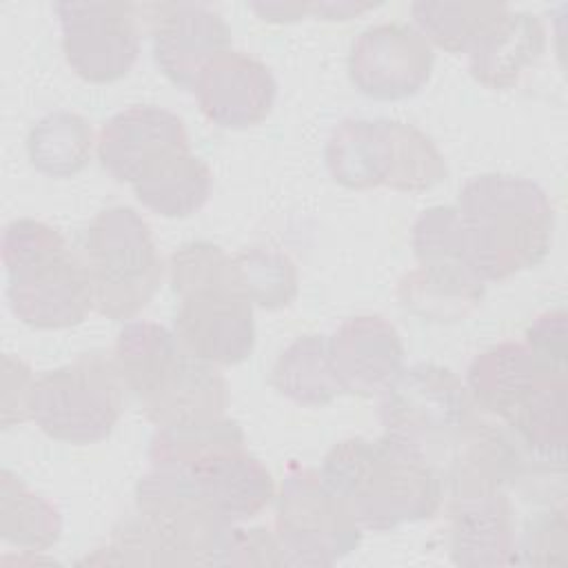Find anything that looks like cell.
<instances>
[{
  "mask_svg": "<svg viewBox=\"0 0 568 568\" xmlns=\"http://www.w3.org/2000/svg\"><path fill=\"white\" fill-rule=\"evenodd\" d=\"M484 282L462 271L417 266L397 286L399 304L428 322L464 320L484 297Z\"/></svg>",
  "mask_w": 568,
  "mask_h": 568,
  "instance_id": "24",
  "label": "cell"
},
{
  "mask_svg": "<svg viewBox=\"0 0 568 568\" xmlns=\"http://www.w3.org/2000/svg\"><path fill=\"white\" fill-rule=\"evenodd\" d=\"M60 535V510L4 468L0 473V537L24 552H44Z\"/></svg>",
  "mask_w": 568,
  "mask_h": 568,
  "instance_id": "26",
  "label": "cell"
},
{
  "mask_svg": "<svg viewBox=\"0 0 568 568\" xmlns=\"http://www.w3.org/2000/svg\"><path fill=\"white\" fill-rule=\"evenodd\" d=\"M244 444L246 439L240 424L226 415L204 422L160 426L149 444V462L151 466L191 468L211 455L246 448Z\"/></svg>",
  "mask_w": 568,
  "mask_h": 568,
  "instance_id": "28",
  "label": "cell"
},
{
  "mask_svg": "<svg viewBox=\"0 0 568 568\" xmlns=\"http://www.w3.org/2000/svg\"><path fill=\"white\" fill-rule=\"evenodd\" d=\"M450 557L457 566L493 568L517 564L515 508L506 490L448 497Z\"/></svg>",
  "mask_w": 568,
  "mask_h": 568,
  "instance_id": "18",
  "label": "cell"
},
{
  "mask_svg": "<svg viewBox=\"0 0 568 568\" xmlns=\"http://www.w3.org/2000/svg\"><path fill=\"white\" fill-rule=\"evenodd\" d=\"M193 93L206 120L222 129H246L268 118L277 82L264 62L229 49L202 69Z\"/></svg>",
  "mask_w": 568,
  "mask_h": 568,
  "instance_id": "15",
  "label": "cell"
},
{
  "mask_svg": "<svg viewBox=\"0 0 568 568\" xmlns=\"http://www.w3.org/2000/svg\"><path fill=\"white\" fill-rule=\"evenodd\" d=\"M189 351L178 335L155 322H129L115 339L113 362L140 404L153 399L182 368Z\"/></svg>",
  "mask_w": 568,
  "mask_h": 568,
  "instance_id": "21",
  "label": "cell"
},
{
  "mask_svg": "<svg viewBox=\"0 0 568 568\" xmlns=\"http://www.w3.org/2000/svg\"><path fill=\"white\" fill-rule=\"evenodd\" d=\"M311 2H251L248 9L257 13V18L266 22H295L302 20L304 16H311L308 11Z\"/></svg>",
  "mask_w": 568,
  "mask_h": 568,
  "instance_id": "37",
  "label": "cell"
},
{
  "mask_svg": "<svg viewBox=\"0 0 568 568\" xmlns=\"http://www.w3.org/2000/svg\"><path fill=\"white\" fill-rule=\"evenodd\" d=\"M506 4L495 2H413L415 29L435 47L448 53H468L481 31Z\"/></svg>",
  "mask_w": 568,
  "mask_h": 568,
  "instance_id": "29",
  "label": "cell"
},
{
  "mask_svg": "<svg viewBox=\"0 0 568 568\" xmlns=\"http://www.w3.org/2000/svg\"><path fill=\"white\" fill-rule=\"evenodd\" d=\"M275 537L286 566H333L359 546L362 528L320 470L291 464L277 493Z\"/></svg>",
  "mask_w": 568,
  "mask_h": 568,
  "instance_id": "8",
  "label": "cell"
},
{
  "mask_svg": "<svg viewBox=\"0 0 568 568\" xmlns=\"http://www.w3.org/2000/svg\"><path fill=\"white\" fill-rule=\"evenodd\" d=\"M169 280L175 297L189 291L224 284L240 288L233 255H229L222 246L204 240L182 244L171 253Z\"/></svg>",
  "mask_w": 568,
  "mask_h": 568,
  "instance_id": "32",
  "label": "cell"
},
{
  "mask_svg": "<svg viewBox=\"0 0 568 568\" xmlns=\"http://www.w3.org/2000/svg\"><path fill=\"white\" fill-rule=\"evenodd\" d=\"M524 464L515 437L477 408L444 457V488L448 497L506 490L524 475Z\"/></svg>",
  "mask_w": 568,
  "mask_h": 568,
  "instance_id": "17",
  "label": "cell"
},
{
  "mask_svg": "<svg viewBox=\"0 0 568 568\" xmlns=\"http://www.w3.org/2000/svg\"><path fill=\"white\" fill-rule=\"evenodd\" d=\"M333 180L364 191H428L448 169L435 142L413 124L386 118H348L339 122L324 149Z\"/></svg>",
  "mask_w": 568,
  "mask_h": 568,
  "instance_id": "4",
  "label": "cell"
},
{
  "mask_svg": "<svg viewBox=\"0 0 568 568\" xmlns=\"http://www.w3.org/2000/svg\"><path fill=\"white\" fill-rule=\"evenodd\" d=\"M93 142L89 120L71 111H53L31 126L27 153L40 173L49 178H71L89 164Z\"/></svg>",
  "mask_w": 568,
  "mask_h": 568,
  "instance_id": "27",
  "label": "cell"
},
{
  "mask_svg": "<svg viewBox=\"0 0 568 568\" xmlns=\"http://www.w3.org/2000/svg\"><path fill=\"white\" fill-rule=\"evenodd\" d=\"M271 384L300 406H326L342 395L328 355V337L311 333L291 342L273 366Z\"/></svg>",
  "mask_w": 568,
  "mask_h": 568,
  "instance_id": "25",
  "label": "cell"
},
{
  "mask_svg": "<svg viewBox=\"0 0 568 568\" xmlns=\"http://www.w3.org/2000/svg\"><path fill=\"white\" fill-rule=\"evenodd\" d=\"M151 27L158 69L180 89L193 91L202 69L231 49V29L224 18L197 2L142 4Z\"/></svg>",
  "mask_w": 568,
  "mask_h": 568,
  "instance_id": "13",
  "label": "cell"
},
{
  "mask_svg": "<svg viewBox=\"0 0 568 568\" xmlns=\"http://www.w3.org/2000/svg\"><path fill=\"white\" fill-rule=\"evenodd\" d=\"M124 408V382L113 357L91 351L33 382L31 419L58 442L106 439Z\"/></svg>",
  "mask_w": 568,
  "mask_h": 568,
  "instance_id": "6",
  "label": "cell"
},
{
  "mask_svg": "<svg viewBox=\"0 0 568 568\" xmlns=\"http://www.w3.org/2000/svg\"><path fill=\"white\" fill-rule=\"evenodd\" d=\"M33 373L13 355H2V377H0V408L2 426L11 428L31 419V390Z\"/></svg>",
  "mask_w": 568,
  "mask_h": 568,
  "instance_id": "35",
  "label": "cell"
},
{
  "mask_svg": "<svg viewBox=\"0 0 568 568\" xmlns=\"http://www.w3.org/2000/svg\"><path fill=\"white\" fill-rule=\"evenodd\" d=\"M131 186L149 211L162 217H189L209 202L213 175L202 158L180 151L153 164Z\"/></svg>",
  "mask_w": 568,
  "mask_h": 568,
  "instance_id": "23",
  "label": "cell"
},
{
  "mask_svg": "<svg viewBox=\"0 0 568 568\" xmlns=\"http://www.w3.org/2000/svg\"><path fill=\"white\" fill-rule=\"evenodd\" d=\"M475 410L466 384L450 368L433 362L402 368L379 393L384 433L419 448L439 470Z\"/></svg>",
  "mask_w": 568,
  "mask_h": 568,
  "instance_id": "7",
  "label": "cell"
},
{
  "mask_svg": "<svg viewBox=\"0 0 568 568\" xmlns=\"http://www.w3.org/2000/svg\"><path fill=\"white\" fill-rule=\"evenodd\" d=\"M362 530L386 532L430 519L444 501L442 470L413 444L393 435L335 444L320 470Z\"/></svg>",
  "mask_w": 568,
  "mask_h": 568,
  "instance_id": "1",
  "label": "cell"
},
{
  "mask_svg": "<svg viewBox=\"0 0 568 568\" xmlns=\"http://www.w3.org/2000/svg\"><path fill=\"white\" fill-rule=\"evenodd\" d=\"M149 422L160 426L224 417L229 408L226 379L213 364L189 353L175 377L149 402L140 404Z\"/></svg>",
  "mask_w": 568,
  "mask_h": 568,
  "instance_id": "22",
  "label": "cell"
},
{
  "mask_svg": "<svg viewBox=\"0 0 568 568\" xmlns=\"http://www.w3.org/2000/svg\"><path fill=\"white\" fill-rule=\"evenodd\" d=\"M473 273L486 282L541 264L552 244L555 211L546 191L519 175L484 173L457 195Z\"/></svg>",
  "mask_w": 568,
  "mask_h": 568,
  "instance_id": "2",
  "label": "cell"
},
{
  "mask_svg": "<svg viewBox=\"0 0 568 568\" xmlns=\"http://www.w3.org/2000/svg\"><path fill=\"white\" fill-rule=\"evenodd\" d=\"M375 7H377V2L339 0V2H311L308 11H311V16L322 18V20H348V18H355Z\"/></svg>",
  "mask_w": 568,
  "mask_h": 568,
  "instance_id": "38",
  "label": "cell"
},
{
  "mask_svg": "<svg viewBox=\"0 0 568 568\" xmlns=\"http://www.w3.org/2000/svg\"><path fill=\"white\" fill-rule=\"evenodd\" d=\"M328 355L342 393L379 395L404 368V344L382 315L344 320L328 337Z\"/></svg>",
  "mask_w": 568,
  "mask_h": 568,
  "instance_id": "16",
  "label": "cell"
},
{
  "mask_svg": "<svg viewBox=\"0 0 568 568\" xmlns=\"http://www.w3.org/2000/svg\"><path fill=\"white\" fill-rule=\"evenodd\" d=\"M433 64L430 42L406 22L364 29L348 53L351 82L373 100H404L419 93L430 80Z\"/></svg>",
  "mask_w": 568,
  "mask_h": 568,
  "instance_id": "11",
  "label": "cell"
},
{
  "mask_svg": "<svg viewBox=\"0 0 568 568\" xmlns=\"http://www.w3.org/2000/svg\"><path fill=\"white\" fill-rule=\"evenodd\" d=\"M524 344L546 364L566 368V313L561 308L541 313L528 326Z\"/></svg>",
  "mask_w": 568,
  "mask_h": 568,
  "instance_id": "36",
  "label": "cell"
},
{
  "mask_svg": "<svg viewBox=\"0 0 568 568\" xmlns=\"http://www.w3.org/2000/svg\"><path fill=\"white\" fill-rule=\"evenodd\" d=\"M173 324L180 344L213 366L242 364L255 346L253 304L231 284L180 295Z\"/></svg>",
  "mask_w": 568,
  "mask_h": 568,
  "instance_id": "12",
  "label": "cell"
},
{
  "mask_svg": "<svg viewBox=\"0 0 568 568\" xmlns=\"http://www.w3.org/2000/svg\"><path fill=\"white\" fill-rule=\"evenodd\" d=\"M217 566H286L275 532L266 528L231 526L220 552Z\"/></svg>",
  "mask_w": 568,
  "mask_h": 568,
  "instance_id": "34",
  "label": "cell"
},
{
  "mask_svg": "<svg viewBox=\"0 0 568 568\" xmlns=\"http://www.w3.org/2000/svg\"><path fill=\"white\" fill-rule=\"evenodd\" d=\"M186 470L215 513L229 524L260 515L275 499V481L268 468L246 448L211 455Z\"/></svg>",
  "mask_w": 568,
  "mask_h": 568,
  "instance_id": "20",
  "label": "cell"
},
{
  "mask_svg": "<svg viewBox=\"0 0 568 568\" xmlns=\"http://www.w3.org/2000/svg\"><path fill=\"white\" fill-rule=\"evenodd\" d=\"M566 508H550L532 515L517 535V564H561L568 548Z\"/></svg>",
  "mask_w": 568,
  "mask_h": 568,
  "instance_id": "33",
  "label": "cell"
},
{
  "mask_svg": "<svg viewBox=\"0 0 568 568\" xmlns=\"http://www.w3.org/2000/svg\"><path fill=\"white\" fill-rule=\"evenodd\" d=\"M546 49V29L535 13L501 11L475 40L468 55L470 75L495 91L515 87Z\"/></svg>",
  "mask_w": 568,
  "mask_h": 568,
  "instance_id": "19",
  "label": "cell"
},
{
  "mask_svg": "<svg viewBox=\"0 0 568 568\" xmlns=\"http://www.w3.org/2000/svg\"><path fill=\"white\" fill-rule=\"evenodd\" d=\"M564 386L568 388L566 368L546 364L521 342L490 346L466 371V390L473 404L508 428Z\"/></svg>",
  "mask_w": 568,
  "mask_h": 568,
  "instance_id": "10",
  "label": "cell"
},
{
  "mask_svg": "<svg viewBox=\"0 0 568 568\" xmlns=\"http://www.w3.org/2000/svg\"><path fill=\"white\" fill-rule=\"evenodd\" d=\"M62 51L87 82L124 78L140 53V7L129 2H58Z\"/></svg>",
  "mask_w": 568,
  "mask_h": 568,
  "instance_id": "9",
  "label": "cell"
},
{
  "mask_svg": "<svg viewBox=\"0 0 568 568\" xmlns=\"http://www.w3.org/2000/svg\"><path fill=\"white\" fill-rule=\"evenodd\" d=\"M84 264L95 311L120 322L151 302L164 275L151 226L131 206H109L91 220Z\"/></svg>",
  "mask_w": 568,
  "mask_h": 568,
  "instance_id": "5",
  "label": "cell"
},
{
  "mask_svg": "<svg viewBox=\"0 0 568 568\" xmlns=\"http://www.w3.org/2000/svg\"><path fill=\"white\" fill-rule=\"evenodd\" d=\"M98 160L118 182L133 184L160 160L191 151L180 115L153 104H135L115 113L95 142Z\"/></svg>",
  "mask_w": 568,
  "mask_h": 568,
  "instance_id": "14",
  "label": "cell"
},
{
  "mask_svg": "<svg viewBox=\"0 0 568 568\" xmlns=\"http://www.w3.org/2000/svg\"><path fill=\"white\" fill-rule=\"evenodd\" d=\"M2 262L9 306L27 326L69 328L95 308L87 264L58 229L29 217L13 220L2 233Z\"/></svg>",
  "mask_w": 568,
  "mask_h": 568,
  "instance_id": "3",
  "label": "cell"
},
{
  "mask_svg": "<svg viewBox=\"0 0 568 568\" xmlns=\"http://www.w3.org/2000/svg\"><path fill=\"white\" fill-rule=\"evenodd\" d=\"M410 242L419 266L462 271L477 277L470 268L466 231L457 206L426 209L413 224Z\"/></svg>",
  "mask_w": 568,
  "mask_h": 568,
  "instance_id": "31",
  "label": "cell"
},
{
  "mask_svg": "<svg viewBox=\"0 0 568 568\" xmlns=\"http://www.w3.org/2000/svg\"><path fill=\"white\" fill-rule=\"evenodd\" d=\"M240 291L251 304L266 311L288 306L297 295V268L293 260L271 246H251L233 255Z\"/></svg>",
  "mask_w": 568,
  "mask_h": 568,
  "instance_id": "30",
  "label": "cell"
}]
</instances>
